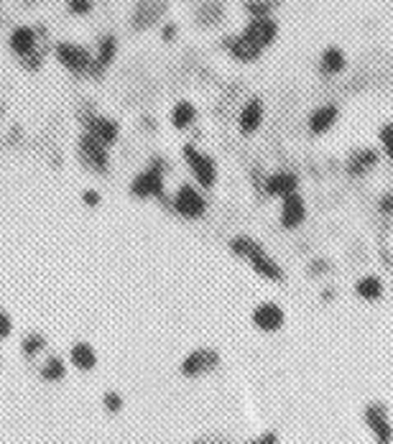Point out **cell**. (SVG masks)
<instances>
[{
  "mask_svg": "<svg viewBox=\"0 0 393 444\" xmlns=\"http://www.w3.org/2000/svg\"><path fill=\"white\" fill-rule=\"evenodd\" d=\"M38 376L44 383H61L67 378V360L61 355H49L44 360V365L38 368Z\"/></svg>",
  "mask_w": 393,
  "mask_h": 444,
  "instance_id": "cell-21",
  "label": "cell"
},
{
  "mask_svg": "<svg viewBox=\"0 0 393 444\" xmlns=\"http://www.w3.org/2000/svg\"><path fill=\"white\" fill-rule=\"evenodd\" d=\"M306 220V202L302 194H289L281 200V209H279V222L283 230H297L302 228Z\"/></svg>",
  "mask_w": 393,
  "mask_h": 444,
  "instance_id": "cell-13",
  "label": "cell"
},
{
  "mask_svg": "<svg viewBox=\"0 0 393 444\" xmlns=\"http://www.w3.org/2000/svg\"><path fill=\"white\" fill-rule=\"evenodd\" d=\"M337 118H340V108L337 105H322V108L312 110V115H309V133L312 135L327 133L337 123Z\"/></svg>",
  "mask_w": 393,
  "mask_h": 444,
  "instance_id": "cell-20",
  "label": "cell"
},
{
  "mask_svg": "<svg viewBox=\"0 0 393 444\" xmlns=\"http://www.w3.org/2000/svg\"><path fill=\"white\" fill-rule=\"evenodd\" d=\"M0 21H3V13H0Z\"/></svg>",
  "mask_w": 393,
  "mask_h": 444,
  "instance_id": "cell-38",
  "label": "cell"
},
{
  "mask_svg": "<svg viewBox=\"0 0 393 444\" xmlns=\"http://www.w3.org/2000/svg\"><path fill=\"white\" fill-rule=\"evenodd\" d=\"M54 57L72 74H89V69H92V52L87 46L75 44V41H59L54 46Z\"/></svg>",
  "mask_w": 393,
  "mask_h": 444,
  "instance_id": "cell-7",
  "label": "cell"
},
{
  "mask_svg": "<svg viewBox=\"0 0 393 444\" xmlns=\"http://www.w3.org/2000/svg\"><path fill=\"white\" fill-rule=\"evenodd\" d=\"M181 158H184L186 169H189V174H192L194 184L200 186L202 192L215 189L217 161L207 154V151H202L197 143H184V148H181Z\"/></svg>",
  "mask_w": 393,
  "mask_h": 444,
  "instance_id": "cell-2",
  "label": "cell"
},
{
  "mask_svg": "<svg viewBox=\"0 0 393 444\" xmlns=\"http://www.w3.org/2000/svg\"><path fill=\"white\" fill-rule=\"evenodd\" d=\"M345 67H348L345 52L337 49V46H327L325 52H322V57H319V69L325 74H340Z\"/></svg>",
  "mask_w": 393,
  "mask_h": 444,
  "instance_id": "cell-24",
  "label": "cell"
},
{
  "mask_svg": "<svg viewBox=\"0 0 393 444\" xmlns=\"http://www.w3.org/2000/svg\"><path fill=\"white\" fill-rule=\"evenodd\" d=\"M197 18H200V23H205V26L217 23L220 18H223V3H217V0L205 3V6L200 8V13H197Z\"/></svg>",
  "mask_w": 393,
  "mask_h": 444,
  "instance_id": "cell-28",
  "label": "cell"
},
{
  "mask_svg": "<svg viewBox=\"0 0 393 444\" xmlns=\"http://www.w3.org/2000/svg\"><path fill=\"white\" fill-rule=\"evenodd\" d=\"M169 120L177 131H186V128H192L194 120H197V108H194L189 100H179V103L171 108Z\"/></svg>",
  "mask_w": 393,
  "mask_h": 444,
  "instance_id": "cell-22",
  "label": "cell"
},
{
  "mask_svg": "<svg viewBox=\"0 0 393 444\" xmlns=\"http://www.w3.org/2000/svg\"><path fill=\"white\" fill-rule=\"evenodd\" d=\"M220 363H223V357L215 348H194L181 357L179 373L184 378H202L207 373H215Z\"/></svg>",
  "mask_w": 393,
  "mask_h": 444,
  "instance_id": "cell-5",
  "label": "cell"
},
{
  "mask_svg": "<svg viewBox=\"0 0 393 444\" xmlns=\"http://www.w3.org/2000/svg\"><path fill=\"white\" fill-rule=\"evenodd\" d=\"M380 212H386V215H391V212H393V194L380 197Z\"/></svg>",
  "mask_w": 393,
  "mask_h": 444,
  "instance_id": "cell-37",
  "label": "cell"
},
{
  "mask_svg": "<svg viewBox=\"0 0 393 444\" xmlns=\"http://www.w3.org/2000/svg\"><path fill=\"white\" fill-rule=\"evenodd\" d=\"M10 334H13V319L8 311L0 309V342H6Z\"/></svg>",
  "mask_w": 393,
  "mask_h": 444,
  "instance_id": "cell-32",
  "label": "cell"
},
{
  "mask_svg": "<svg viewBox=\"0 0 393 444\" xmlns=\"http://www.w3.org/2000/svg\"><path fill=\"white\" fill-rule=\"evenodd\" d=\"M169 205L174 209V215H179L181 220H202V217L207 215L209 207L205 192L197 184H192V182L179 184Z\"/></svg>",
  "mask_w": 393,
  "mask_h": 444,
  "instance_id": "cell-3",
  "label": "cell"
},
{
  "mask_svg": "<svg viewBox=\"0 0 393 444\" xmlns=\"http://www.w3.org/2000/svg\"><path fill=\"white\" fill-rule=\"evenodd\" d=\"M194 444H230L225 437H220V434H207V437H200Z\"/></svg>",
  "mask_w": 393,
  "mask_h": 444,
  "instance_id": "cell-35",
  "label": "cell"
},
{
  "mask_svg": "<svg viewBox=\"0 0 393 444\" xmlns=\"http://www.w3.org/2000/svg\"><path fill=\"white\" fill-rule=\"evenodd\" d=\"M82 202H84L87 207H100V202H103V194L97 192V189H84V192H82Z\"/></svg>",
  "mask_w": 393,
  "mask_h": 444,
  "instance_id": "cell-33",
  "label": "cell"
},
{
  "mask_svg": "<svg viewBox=\"0 0 393 444\" xmlns=\"http://www.w3.org/2000/svg\"><path fill=\"white\" fill-rule=\"evenodd\" d=\"M380 161V154L376 148H355L353 154L348 156V163H345V169H348L350 177H365V174H371Z\"/></svg>",
  "mask_w": 393,
  "mask_h": 444,
  "instance_id": "cell-16",
  "label": "cell"
},
{
  "mask_svg": "<svg viewBox=\"0 0 393 444\" xmlns=\"http://www.w3.org/2000/svg\"><path fill=\"white\" fill-rule=\"evenodd\" d=\"M263 123V100L260 97H251L248 103L243 105V110L237 115V128L243 135H253Z\"/></svg>",
  "mask_w": 393,
  "mask_h": 444,
  "instance_id": "cell-18",
  "label": "cell"
},
{
  "mask_svg": "<svg viewBox=\"0 0 393 444\" xmlns=\"http://www.w3.org/2000/svg\"><path fill=\"white\" fill-rule=\"evenodd\" d=\"M240 36L251 46H255L258 52H263L279 36V23L274 21V15L271 18H251V21L245 23V29L240 31Z\"/></svg>",
  "mask_w": 393,
  "mask_h": 444,
  "instance_id": "cell-9",
  "label": "cell"
},
{
  "mask_svg": "<svg viewBox=\"0 0 393 444\" xmlns=\"http://www.w3.org/2000/svg\"><path fill=\"white\" fill-rule=\"evenodd\" d=\"M365 424H368V429L373 431V437H376L378 444L393 442V427L383 404H368V408H365Z\"/></svg>",
  "mask_w": 393,
  "mask_h": 444,
  "instance_id": "cell-11",
  "label": "cell"
},
{
  "mask_svg": "<svg viewBox=\"0 0 393 444\" xmlns=\"http://www.w3.org/2000/svg\"><path fill=\"white\" fill-rule=\"evenodd\" d=\"M95 8V0H67V10L72 15H87L92 13Z\"/></svg>",
  "mask_w": 393,
  "mask_h": 444,
  "instance_id": "cell-31",
  "label": "cell"
},
{
  "mask_svg": "<svg viewBox=\"0 0 393 444\" xmlns=\"http://www.w3.org/2000/svg\"><path fill=\"white\" fill-rule=\"evenodd\" d=\"M228 248H230L232 256L248 260L251 268L260 276V279H266V281H271V283H283V279H286L283 268L279 266V260H276L274 256L255 240V237L235 235V237H230Z\"/></svg>",
  "mask_w": 393,
  "mask_h": 444,
  "instance_id": "cell-1",
  "label": "cell"
},
{
  "mask_svg": "<svg viewBox=\"0 0 393 444\" xmlns=\"http://www.w3.org/2000/svg\"><path fill=\"white\" fill-rule=\"evenodd\" d=\"M225 49H228L232 59H237V61H255L260 54H263V52H258L255 46L248 44V41H245L240 34H237V36L225 38Z\"/></svg>",
  "mask_w": 393,
  "mask_h": 444,
  "instance_id": "cell-23",
  "label": "cell"
},
{
  "mask_svg": "<svg viewBox=\"0 0 393 444\" xmlns=\"http://www.w3.org/2000/svg\"><path fill=\"white\" fill-rule=\"evenodd\" d=\"M8 46H10V52H13L15 57H21V59L31 57L38 46L36 29H34V26H15V29L10 31V36H8Z\"/></svg>",
  "mask_w": 393,
  "mask_h": 444,
  "instance_id": "cell-15",
  "label": "cell"
},
{
  "mask_svg": "<svg viewBox=\"0 0 393 444\" xmlns=\"http://www.w3.org/2000/svg\"><path fill=\"white\" fill-rule=\"evenodd\" d=\"M128 192H131V197H135V200L166 202V174L154 169V166H146V169L138 171V174L131 179Z\"/></svg>",
  "mask_w": 393,
  "mask_h": 444,
  "instance_id": "cell-4",
  "label": "cell"
},
{
  "mask_svg": "<svg viewBox=\"0 0 393 444\" xmlns=\"http://www.w3.org/2000/svg\"><path fill=\"white\" fill-rule=\"evenodd\" d=\"M100 363V357H97V350L89 345V342L80 340V342H72V348H69V365L80 373H92Z\"/></svg>",
  "mask_w": 393,
  "mask_h": 444,
  "instance_id": "cell-17",
  "label": "cell"
},
{
  "mask_svg": "<svg viewBox=\"0 0 393 444\" xmlns=\"http://www.w3.org/2000/svg\"><path fill=\"white\" fill-rule=\"evenodd\" d=\"M166 10L163 0H138L133 10V29H149L161 18V13Z\"/></svg>",
  "mask_w": 393,
  "mask_h": 444,
  "instance_id": "cell-19",
  "label": "cell"
},
{
  "mask_svg": "<svg viewBox=\"0 0 393 444\" xmlns=\"http://www.w3.org/2000/svg\"><path fill=\"white\" fill-rule=\"evenodd\" d=\"M82 128H84V133L92 135L95 141H100L107 148L115 146L120 138L118 120L107 118V115H100V112H84V115H82Z\"/></svg>",
  "mask_w": 393,
  "mask_h": 444,
  "instance_id": "cell-8",
  "label": "cell"
},
{
  "mask_svg": "<svg viewBox=\"0 0 393 444\" xmlns=\"http://www.w3.org/2000/svg\"><path fill=\"white\" fill-rule=\"evenodd\" d=\"M251 319H253V327L260 330V332H279V330L286 325V311L281 309V304L260 302L255 304Z\"/></svg>",
  "mask_w": 393,
  "mask_h": 444,
  "instance_id": "cell-10",
  "label": "cell"
},
{
  "mask_svg": "<svg viewBox=\"0 0 393 444\" xmlns=\"http://www.w3.org/2000/svg\"><path fill=\"white\" fill-rule=\"evenodd\" d=\"M126 406V399H123V393L120 391H105L103 396V408L107 414H120Z\"/></svg>",
  "mask_w": 393,
  "mask_h": 444,
  "instance_id": "cell-29",
  "label": "cell"
},
{
  "mask_svg": "<svg viewBox=\"0 0 393 444\" xmlns=\"http://www.w3.org/2000/svg\"><path fill=\"white\" fill-rule=\"evenodd\" d=\"M77 156L80 161L84 163V169L95 171V174H107L110 171V148L103 146L100 141H95L92 135L82 133L80 141H77Z\"/></svg>",
  "mask_w": 393,
  "mask_h": 444,
  "instance_id": "cell-6",
  "label": "cell"
},
{
  "mask_svg": "<svg viewBox=\"0 0 393 444\" xmlns=\"http://www.w3.org/2000/svg\"><path fill=\"white\" fill-rule=\"evenodd\" d=\"M49 348V342H46V337L41 332H29L23 334L21 340V355L26 357V360H36L44 350Z\"/></svg>",
  "mask_w": 393,
  "mask_h": 444,
  "instance_id": "cell-26",
  "label": "cell"
},
{
  "mask_svg": "<svg viewBox=\"0 0 393 444\" xmlns=\"http://www.w3.org/2000/svg\"><path fill=\"white\" fill-rule=\"evenodd\" d=\"M276 0H245V13L251 18H271Z\"/></svg>",
  "mask_w": 393,
  "mask_h": 444,
  "instance_id": "cell-27",
  "label": "cell"
},
{
  "mask_svg": "<svg viewBox=\"0 0 393 444\" xmlns=\"http://www.w3.org/2000/svg\"><path fill=\"white\" fill-rule=\"evenodd\" d=\"M115 57H118V38H115V34H103L100 41H97L95 54H92V69H89V74L92 77H103L112 67Z\"/></svg>",
  "mask_w": 393,
  "mask_h": 444,
  "instance_id": "cell-12",
  "label": "cell"
},
{
  "mask_svg": "<svg viewBox=\"0 0 393 444\" xmlns=\"http://www.w3.org/2000/svg\"><path fill=\"white\" fill-rule=\"evenodd\" d=\"M378 141H380V148H383V154L393 161V123H386V126L380 128Z\"/></svg>",
  "mask_w": 393,
  "mask_h": 444,
  "instance_id": "cell-30",
  "label": "cell"
},
{
  "mask_svg": "<svg viewBox=\"0 0 393 444\" xmlns=\"http://www.w3.org/2000/svg\"><path fill=\"white\" fill-rule=\"evenodd\" d=\"M355 294L365 302H378L383 296V281L378 276H363L360 281L355 283Z\"/></svg>",
  "mask_w": 393,
  "mask_h": 444,
  "instance_id": "cell-25",
  "label": "cell"
},
{
  "mask_svg": "<svg viewBox=\"0 0 393 444\" xmlns=\"http://www.w3.org/2000/svg\"><path fill=\"white\" fill-rule=\"evenodd\" d=\"M179 34V29H177V23H166L161 29V36H163V41H171V38L177 36Z\"/></svg>",
  "mask_w": 393,
  "mask_h": 444,
  "instance_id": "cell-36",
  "label": "cell"
},
{
  "mask_svg": "<svg viewBox=\"0 0 393 444\" xmlns=\"http://www.w3.org/2000/svg\"><path fill=\"white\" fill-rule=\"evenodd\" d=\"M263 189H266L268 197L283 200V197L299 192V177L294 174V171H274V174H268L266 177Z\"/></svg>",
  "mask_w": 393,
  "mask_h": 444,
  "instance_id": "cell-14",
  "label": "cell"
},
{
  "mask_svg": "<svg viewBox=\"0 0 393 444\" xmlns=\"http://www.w3.org/2000/svg\"><path fill=\"white\" fill-rule=\"evenodd\" d=\"M34 3H36V0H34Z\"/></svg>",
  "mask_w": 393,
  "mask_h": 444,
  "instance_id": "cell-39",
  "label": "cell"
},
{
  "mask_svg": "<svg viewBox=\"0 0 393 444\" xmlns=\"http://www.w3.org/2000/svg\"><path fill=\"white\" fill-rule=\"evenodd\" d=\"M248 444H279V434L276 431H263L258 437H253Z\"/></svg>",
  "mask_w": 393,
  "mask_h": 444,
  "instance_id": "cell-34",
  "label": "cell"
}]
</instances>
